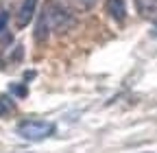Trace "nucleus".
Segmentation results:
<instances>
[{
    "label": "nucleus",
    "instance_id": "f257e3e1",
    "mask_svg": "<svg viewBox=\"0 0 157 153\" xmlns=\"http://www.w3.org/2000/svg\"><path fill=\"white\" fill-rule=\"evenodd\" d=\"M72 22V15L68 9H63L61 5L57 2H50L46 5V9L39 15V24H37V31H35V40L44 42L46 37L50 35V31H63L68 29Z\"/></svg>",
    "mask_w": 157,
    "mask_h": 153
},
{
    "label": "nucleus",
    "instance_id": "f03ea898",
    "mask_svg": "<svg viewBox=\"0 0 157 153\" xmlns=\"http://www.w3.org/2000/svg\"><path fill=\"white\" fill-rule=\"evenodd\" d=\"M55 133V125L48 120H24L17 125V136H22L29 142H39L46 140Z\"/></svg>",
    "mask_w": 157,
    "mask_h": 153
},
{
    "label": "nucleus",
    "instance_id": "7ed1b4c3",
    "mask_svg": "<svg viewBox=\"0 0 157 153\" xmlns=\"http://www.w3.org/2000/svg\"><path fill=\"white\" fill-rule=\"evenodd\" d=\"M35 7H37V0H24L22 7L17 11V26L24 29L26 24H31L33 15H35Z\"/></svg>",
    "mask_w": 157,
    "mask_h": 153
},
{
    "label": "nucleus",
    "instance_id": "20e7f679",
    "mask_svg": "<svg viewBox=\"0 0 157 153\" xmlns=\"http://www.w3.org/2000/svg\"><path fill=\"white\" fill-rule=\"evenodd\" d=\"M107 13L113 18L116 22H122L127 18V5L124 0H107Z\"/></svg>",
    "mask_w": 157,
    "mask_h": 153
},
{
    "label": "nucleus",
    "instance_id": "39448f33",
    "mask_svg": "<svg viewBox=\"0 0 157 153\" xmlns=\"http://www.w3.org/2000/svg\"><path fill=\"white\" fill-rule=\"evenodd\" d=\"M142 15H157V0H135Z\"/></svg>",
    "mask_w": 157,
    "mask_h": 153
},
{
    "label": "nucleus",
    "instance_id": "423d86ee",
    "mask_svg": "<svg viewBox=\"0 0 157 153\" xmlns=\"http://www.w3.org/2000/svg\"><path fill=\"white\" fill-rule=\"evenodd\" d=\"M13 101L9 99V96H0V116H7V114H11L13 112Z\"/></svg>",
    "mask_w": 157,
    "mask_h": 153
},
{
    "label": "nucleus",
    "instance_id": "0eeeda50",
    "mask_svg": "<svg viewBox=\"0 0 157 153\" xmlns=\"http://www.w3.org/2000/svg\"><path fill=\"white\" fill-rule=\"evenodd\" d=\"M11 92L17 94V96H26V88L24 85H11Z\"/></svg>",
    "mask_w": 157,
    "mask_h": 153
},
{
    "label": "nucleus",
    "instance_id": "6e6552de",
    "mask_svg": "<svg viewBox=\"0 0 157 153\" xmlns=\"http://www.w3.org/2000/svg\"><path fill=\"white\" fill-rule=\"evenodd\" d=\"M7 11L5 9H0V31H5V24H7Z\"/></svg>",
    "mask_w": 157,
    "mask_h": 153
},
{
    "label": "nucleus",
    "instance_id": "1a4fd4ad",
    "mask_svg": "<svg viewBox=\"0 0 157 153\" xmlns=\"http://www.w3.org/2000/svg\"><path fill=\"white\" fill-rule=\"evenodd\" d=\"M76 2L81 5V7H92V5L96 2V0H76Z\"/></svg>",
    "mask_w": 157,
    "mask_h": 153
},
{
    "label": "nucleus",
    "instance_id": "9d476101",
    "mask_svg": "<svg viewBox=\"0 0 157 153\" xmlns=\"http://www.w3.org/2000/svg\"><path fill=\"white\" fill-rule=\"evenodd\" d=\"M153 35L157 37V22H155V26H153Z\"/></svg>",
    "mask_w": 157,
    "mask_h": 153
}]
</instances>
